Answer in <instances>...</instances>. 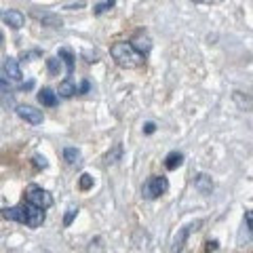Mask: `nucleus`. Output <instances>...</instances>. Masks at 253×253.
I'll list each match as a JSON object with an SVG mask.
<instances>
[{"label":"nucleus","mask_w":253,"mask_h":253,"mask_svg":"<svg viewBox=\"0 0 253 253\" xmlns=\"http://www.w3.org/2000/svg\"><path fill=\"white\" fill-rule=\"evenodd\" d=\"M110 55H112V59L116 61V66L126 68V70L139 68L141 63H144V55L137 53L129 42H114L110 46Z\"/></svg>","instance_id":"f257e3e1"},{"label":"nucleus","mask_w":253,"mask_h":253,"mask_svg":"<svg viewBox=\"0 0 253 253\" xmlns=\"http://www.w3.org/2000/svg\"><path fill=\"white\" fill-rule=\"evenodd\" d=\"M17 213H19V217L17 221H21V224H26L30 228H41L44 224V209H38L34 207V205H30V203H23L17 207Z\"/></svg>","instance_id":"f03ea898"},{"label":"nucleus","mask_w":253,"mask_h":253,"mask_svg":"<svg viewBox=\"0 0 253 253\" xmlns=\"http://www.w3.org/2000/svg\"><path fill=\"white\" fill-rule=\"evenodd\" d=\"M167 190H169L167 177H163V175H152V177H148V179L144 181L141 194H144V199L154 201V199H158V196H163L165 192H167Z\"/></svg>","instance_id":"7ed1b4c3"},{"label":"nucleus","mask_w":253,"mask_h":253,"mask_svg":"<svg viewBox=\"0 0 253 253\" xmlns=\"http://www.w3.org/2000/svg\"><path fill=\"white\" fill-rule=\"evenodd\" d=\"M26 196H28V203L34 205V207H38V209H49L53 205V196L41 186H30Z\"/></svg>","instance_id":"20e7f679"},{"label":"nucleus","mask_w":253,"mask_h":253,"mask_svg":"<svg viewBox=\"0 0 253 253\" xmlns=\"http://www.w3.org/2000/svg\"><path fill=\"white\" fill-rule=\"evenodd\" d=\"M203 224V221L199 219V221H194V224H190V226H184L181 230L175 234V239H173V247H171V253H181V249H184V245H186V241H188V236H190V232L192 230H196Z\"/></svg>","instance_id":"39448f33"},{"label":"nucleus","mask_w":253,"mask_h":253,"mask_svg":"<svg viewBox=\"0 0 253 253\" xmlns=\"http://www.w3.org/2000/svg\"><path fill=\"white\" fill-rule=\"evenodd\" d=\"M17 116L21 118V121L30 123V125H42V118H44L41 110H36L32 106H19L17 108Z\"/></svg>","instance_id":"423d86ee"},{"label":"nucleus","mask_w":253,"mask_h":253,"mask_svg":"<svg viewBox=\"0 0 253 253\" xmlns=\"http://www.w3.org/2000/svg\"><path fill=\"white\" fill-rule=\"evenodd\" d=\"M129 44H131L137 53H141V55H148L150 49H152V41H150V36L146 34V32H135V36L131 38Z\"/></svg>","instance_id":"0eeeda50"},{"label":"nucleus","mask_w":253,"mask_h":253,"mask_svg":"<svg viewBox=\"0 0 253 253\" xmlns=\"http://www.w3.org/2000/svg\"><path fill=\"white\" fill-rule=\"evenodd\" d=\"M0 19H2L6 26H11L13 30L23 28V21H26L23 13H19V11H2V13H0Z\"/></svg>","instance_id":"6e6552de"},{"label":"nucleus","mask_w":253,"mask_h":253,"mask_svg":"<svg viewBox=\"0 0 253 253\" xmlns=\"http://www.w3.org/2000/svg\"><path fill=\"white\" fill-rule=\"evenodd\" d=\"M2 72L11 78V81H21V68H19V63H17V59H13V57H9L4 63H2Z\"/></svg>","instance_id":"1a4fd4ad"},{"label":"nucleus","mask_w":253,"mask_h":253,"mask_svg":"<svg viewBox=\"0 0 253 253\" xmlns=\"http://www.w3.org/2000/svg\"><path fill=\"white\" fill-rule=\"evenodd\" d=\"M194 188L199 190L201 194H211L213 192V179L207 175V173H199V175H196V179H194Z\"/></svg>","instance_id":"9d476101"},{"label":"nucleus","mask_w":253,"mask_h":253,"mask_svg":"<svg viewBox=\"0 0 253 253\" xmlns=\"http://www.w3.org/2000/svg\"><path fill=\"white\" fill-rule=\"evenodd\" d=\"M38 101H41L42 106H46V108H53V106H57L59 99H57V93H53L51 89H46L44 86V89L38 93Z\"/></svg>","instance_id":"9b49d317"},{"label":"nucleus","mask_w":253,"mask_h":253,"mask_svg":"<svg viewBox=\"0 0 253 253\" xmlns=\"http://www.w3.org/2000/svg\"><path fill=\"white\" fill-rule=\"evenodd\" d=\"M57 93L61 95V97H74V95L78 93V89H76V84L70 81V78H66V81H61L59 83V89H57Z\"/></svg>","instance_id":"f8f14e48"},{"label":"nucleus","mask_w":253,"mask_h":253,"mask_svg":"<svg viewBox=\"0 0 253 253\" xmlns=\"http://www.w3.org/2000/svg\"><path fill=\"white\" fill-rule=\"evenodd\" d=\"M181 163H184V154L181 152H169L167 158H165V167L169 171H175L177 167H181Z\"/></svg>","instance_id":"ddd939ff"},{"label":"nucleus","mask_w":253,"mask_h":253,"mask_svg":"<svg viewBox=\"0 0 253 253\" xmlns=\"http://www.w3.org/2000/svg\"><path fill=\"white\" fill-rule=\"evenodd\" d=\"M59 59H63V63H66L68 76H72L74 74V55L70 53L68 49H59Z\"/></svg>","instance_id":"4468645a"},{"label":"nucleus","mask_w":253,"mask_h":253,"mask_svg":"<svg viewBox=\"0 0 253 253\" xmlns=\"http://www.w3.org/2000/svg\"><path fill=\"white\" fill-rule=\"evenodd\" d=\"M32 15H34L36 19H41V21L51 23L53 28H59V26H61V19H59V17H55V15H51V13H41V11H34Z\"/></svg>","instance_id":"2eb2a0df"},{"label":"nucleus","mask_w":253,"mask_h":253,"mask_svg":"<svg viewBox=\"0 0 253 253\" xmlns=\"http://www.w3.org/2000/svg\"><path fill=\"white\" fill-rule=\"evenodd\" d=\"M121 156H123V146L114 144V148L106 154V165H116L118 161H121Z\"/></svg>","instance_id":"dca6fc26"},{"label":"nucleus","mask_w":253,"mask_h":253,"mask_svg":"<svg viewBox=\"0 0 253 253\" xmlns=\"http://www.w3.org/2000/svg\"><path fill=\"white\" fill-rule=\"evenodd\" d=\"M63 158L68 161V165H81V150L66 148V150H63Z\"/></svg>","instance_id":"f3484780"},{"label":"nucleus","mask_w":253,"mask_h":253,"mask_svg":"<svg viewBox=\"0 0 253 253\" xmlns=\"http://www.w3.org/2000/svg\"><path fill=\"white\" fill-rule=\"evenodd\" d=\"M114 4H116V0H104V2H97L95 4V15H104L106 11H110V9H114Z\"/></svg>","instance_id":"a211bd4d"},{"label":"nucleus","mask_w":253,"mask_h":253,"mask_svg":"<svg viewBox=\"0 0 253 253\" xmlns=\"http://www.w3.org/2000/svg\"><path fill=\"white\" fill-rule=\"evenodd\" d=\"M78 186H81V190H91L93 188V175H89V173H83L81 179H78Z\"/></svg>","instance_id":"6ab92c4d"},{"label":"nucleus","mask_w":253,"mask_h":253,"mask_svg":"<svg viewBox=\"0 0 253 253\" xmlns=\"http://www.w3.org/2000/svg\"><path fill=\"white\" fill-rule=\"evenodd\" d=\"M76 213H78V207H70L68 213H66V217H63V226H72V221L76 217Z\"/></svg>","instance_id":"aec40b11"},{"label":"nucleus","mask_w":253,"mask_h":253,"mask_svg":"<svg viewBox=\"0 0 253 253\" xmlns=\"http://www.w3.org/2000/svg\"><path fill=\"white\" fill-rule=\"evenodd\" d=\"M32 163H34L36 169H46L49 167V163H46V158L41 156V154H34V158H32Z\"/></svg>","instance_id":"412c9836"},{"label":"nucleus","mask_w":253,"mask_h":253,"mask_svg":"<svg viewBox=\"0 0 253 253\" xmlns=\"http://www.w3.org/2000/svg\"><path fill=\"white\" fill-rule=\"evenodd\" d=\"M2 215H4L6 219H15V221H17V217H19L17 207H6V209L2 211Z\"/></svg>","instance_id":"4be33fe9"},{"label":"nucleus","mask_w":253,"mask_h":253,"mask_svg":"<svg viewBox=\"0 0 253 253\" xmlns=\"http://www.w3.org/2000/svg\"><path fill=\"white\" fill-rule=\"evenodd\" d=\"M59 59H49V72L51 74H57V70H59Z\"/></svg>","instance_id":"5701e85b"},{"label":"nucleus","mask_w":253,"mask_h":253,"mask_svg":"<svg viewBox=\"0 0 253 253\" xmlns=\"http://www.w3.org/2000/svg\"><path fill=\"white\" fill-rule=\"evenodd\" d=\"M245 224H247V230L251 232V228H253V215H251V211H245Z\"/></svg>","instance_id":"b1692460"},{"label":"nucleus","mask_w":253,"mask_h":253,"mask_svg":"<svg viewBox=\"0 0 253 253\" xmlns=\"http://www.w3.org/2000/svg\"><path fill=\"white\" fill-rule=\"evenodd\" d=\"M154 131H156V125L154 123H146L144 125V133H148V135H152Z\"/></svg>","instance_id":"393cba45"},{"label":"nucleus","mask_w":253,"mask_h":253,"mask_svg":"<svg viewBox=\"0 0 253 253\" xmlns=\"http://www.w3.org/2000/svg\"><path fill=\"white\" fill-rule=\"evenodd\" d=\"M91 89V84H89V81H84L83 84H81V91H78V93H86V91H89Z\"/></svg>","instance_id":"a878e982"},{"label":"nucleus","mask_w":253,"mask_h":253,"mask_svg":"<svg viewBox=\"0 0 253 253\" xmlns=\"http://www.w3.org/2000/svg\"><path fill=\"white\" fill-rule=\"evenodd\" d=\"M217 249V241H209L207 243V251H215Z\"/></svg>","instance_id":"bb28decb"},{"label":"nucleus","mask_w":253,"mask_h":253,"mask_svg":"<svg viewBox=\"0 0 253 253\" xmlns=\"http://www.w3.org/2000/svg\"><path fill=\"white\" fill-rule=\"evenodd\" d=\"M6 89H9V83H6V81H2V78H0V91H6Z\"/></svg>","instance_id":"cd10ccee"},{"label":"nucleus","mask_w":253,"mask_h":253,"mask_svg":"<svg viewBox=\"0 0 253 253\" xmlns=\"http://www.w3.org/2000/svg\"><path fill=\"white\" fill-rule=\"evenodd\" d=\"M192 2H196V4H207V2H211V0H192Z\"/></svg>","instance_id":"c85d7f7f"},{"label":"nucleus","mask_w":253,"mask_h":253,"mask_svg":"<svg viewBox=\"0 0 253 253\" xmlns=\"http://www.w3.org/2000/svg\"><path fill=\"white\" fill-rule=\"evenodd\" d=\"M0 42H2V32H0Z\"/></svg>","instance_id":"c756f323"}]
</instances>
